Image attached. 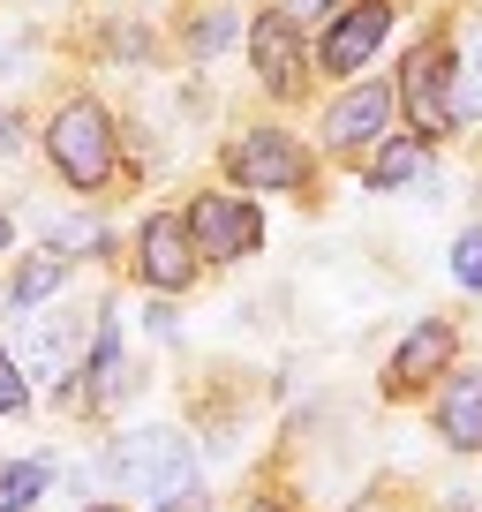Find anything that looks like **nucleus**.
<instances>
[{
	"label": "nucleus",
	"mask_w": 482,
	"mask_h": 512,
	"mask_svg": "<svg viewBox=\"0 0 482 512\" xmlns=\"http://www.w3.org/2000/svg\"><path fill=\"white\" fill-rule=\"evenodd\" d=\"M113 475L129 482L136 497H151L159 512H196L204 482H196V452L181 430H136L113 445Z\"/></svg>",
	"instance_id": "nucleus-1"
},
{
	"label": "nucleus",
	"mask_w": 482,
	"mask_h": 512,
	"mask_svg": "<svg viewBox=\"0 0 482 512\" xmlns=\"http://www.w3.org/2000/svg\"><path fill=\"white\" fill-rule=\"evenodd\" d=\"M46 159L61 166V181L83 189V196L113 181V121H106L98 98H68V106L46 121Z\"/></svg>",
	"instance_id": "nucleus-2"
},
{
	"label": "nucleus",
	"mask_w": 482,
	"mask_h": 512,
	"mask_svg": "<svg viewBox=\"0 0 482 512\" xmlns=\"http://www.w3.org/2000/svg\"><path fill=\"white\" fill-rule=\"evenodd\" d=\"M226 174L257 196H287V189H309L317 166H309L302 136H287V128H241L234 144H226Z\"/></svg>",
	"instance_id": "nucleus-3"
},
{
	"label": "nucleus",
	"mask_w": 482,
	"mask_h": 512,
	"mask_svg": "<svg viewBox=\"0 0 482 512\" xmlns=\"http://www.w3.org/2000/svg\"><path fill=\"white\" fill-rule=\"evenodd\" d=\"M392 106H407V121H415L422 144H437V136L460 128V106H452V46H445V38H430V46L407 53Z\"/></svg>",
	"instance_id": "nucleus-4"
},
{
	"label": "nucleus",
	"mask_w": 482,
	"mask_h": 512,
	"mask_svg": "<svg viewBox=\"0 0 482 512\" xmlns=\"http://www.w3.org/2000/svg\"><path fill=\"white\" fill-rule=\"evenodd\" d=\"M181 226H189V249L211 256V264H234V256H249L264 241V219L249 196H196Z\"/></svg>",
	"instance_id": "nucleus-5"
},
{
	"label": "nucleus",
	"mask_w": 482,
	"mask_h": 512,
	"mask_svg": "<svg viewBox=\"0 0 482 512\" xmlns=\"http://www.w3.org/2000/svg\"><path fill=\"white\" fill-rule=\"evenodd\" d=\"M249 61H257V76H264V91H272V98H294L309 83L302 23H294L287 8H264V16L249 23Z\"/></svg>",
	"instance_id": "nucleus-6"
},
{
	"label": "nucleus",
	"mask_w": 482,
	"mask_h": 512,
	"mask_svg": "<svg viewBox=\"0 0 482 512\" xmlns=\"http://www.w3.org/2000/svg\"><path fill=\"white\" fill-rule=\"evenodd\" d=\"M385 31H392V0H354V8H339L332 31H324V46H317L324 76H362L370 53L385 46Z\"/></svg>",
	"instance_id": "nucleus-7"
},
{
	"label": "nucleus",
	"mask_w": 482,
	"mask_h": 512,
	"mask_svg": "<svg viewBox=\"0 0 482 512\" xmlns=\"http://www.w3.org/2000/svg\"><path fill=\"white\" fill-rule=\"evenodd\" d=\"M385 121H392V83H354V91L332 98V113H324V144L332 151H377L385 144Z\"/></svg>",
	"instance_id": "nucleus-8"
},
{
	"label": "nucleus",
	"mask_w": 482,
	"mask_h": 512,
	"mask_svg": "<svg viewBox=\"0 0 482 512\" xmlns=\"http://www.w3.org/2000/svg\"><path fill=\"white\" fill-rule=\"evenodd\" d=\"M136 272H144L159 294H181V287L196 279V249H189V226H181V211H159V219H144V234H136Z\"/></svg>",
	"instance_id": "nucleus-9"
},
{
	"label": "nucleus",
	"mask_w": 482,
	"mask_h": 512,
	"mask_svg": "<svg viewBox=\"0 0 482 512\" xmlns=\"http://www.w3.org/2000/svg\"><path fill=\"white\" fill-rule=\"evenodd\" d=\"M83 339H91V317H38L23 339V369L31 377H76Z\"/></svg>",
	"instance_id": "nucleus-10"
},
{
	"label": "nucleus",
	"mask_w": 482,
	"mask_h": 512,
	"mask_svg": "<svg viewBox=\"0 0 482 512\" xmlns=\"http://www.w3.org/2000/svg\"><path fill=\"white\" fill-rule=\"evenodd\" d=\"M445 362H452V324H445V317H422L415 332L400 339V354H392L385 384H392V392H415V384H430Z\"/></svg>",
	"instance_id": "nucleus-11"
},
{
	"label": "nucleus",
	"mask_w": 482,
	"mask_h": 512,
	"mask_svg": "<svg viewBox=\"0 0 482 512\" xmlns=\"http://www.w3.org/2000/svg\"><path fill=\"white\" fill-rule=\"evenodd\" d=\"M437 430H445L452 452H482V369L445 384V400H437Z\"/></svg>",
	"instance_id": "nucleus-12"
},
{
	"label": "nucleus",
	"mask_w": 482,
	"mask_h": 512,
	"mask_svg": "<svg viewBox=\"0 0 482 512\" xmlns=\"http://www.w3.org/2000/svg\"><path fill=\"white\" fill-rule=\"evenodd\" d=\"M422 166H430V144H422V136H392V144L370 151L362 181H370V189H400V181H422Z\"/></svg>",
	"instance_id": "nucleus-13"
},
{
	"label": "nucleus",
	"mask_w": 482,
	"mask_h": 512,
	"mask_svg": "<svg viewBox=\"0 0 482 512\" xmlns=\"http://www.w3.org/2000/svg\"><path fill=\"white\" fill-rule=\"evenodd\" d=\"M121 392V324L98 317L91 324V384H83V400H113Z\"/></svg>",
	"instance_id": "nucleus-14"
},
{
	"label": "nucleus",
	"mask_w": 482,
	"mask_h": 512,
	"mask_svg": "<svg viewBox=\"0 0 482 512\" xmlns=\"http://www.w3.org/2000/svg\"><path fill=\"white\" fill-rule=\"evenodd\" d=\"M61 279H68V256H61V249L31 256V264L16 272V287H8V309H38L46 294H61Z\"/></svg>",
	"instance_id": "nucleus-15"
},
{
	"label": "nucleus",
	"mask_w": 482,
	"mask_h": 512,
	"mask_svg": "<svg viewBox=\"0 0 482 512\" xmlns=\"http://www.w3.org/2000/svg\"><path fill=\"white\" fill-rule=\"evenodd\" d=\"M452 106H460V113H475V121H482V31L467 38L460 53H452Z\"/></svg>",
	"instance_id": "nucleus-16"
},
{
	"label": "nucleus",
	"mask_w": 482,
	"mask_h": 512,
	"mask_svg": "<svg viewBox=\"0 0 482 512\" xmlns=\"http://www.w3.org/2000/svg\"><path fill=\"white\" fill-rule=\"evenodd\" d=\"M38 490H46V460H16V467H0V512L38 505Z\"/></svg>",
	"instance_id": "nucleus-17"
},
{
	"label": "nucleus",
	"mask_w": 482,
	"mask_h": 512,
	"mask_svg": "<svg viewBox=\"0 0 482 512\" xmlns=\"http://www.w3.org/2000/svg\"><path fill=\"white\" fill-rule=\"evenodd\" d=\"M452 279L482 294V226H467V234L452 241Z\"/></svg>",
	"instance_id": "nucleus-18"
},
{
	"label": "nucleus",
	"mask_w": 482,
	"mask_h": 512,
	"mask_svg": "<svg viewBox=\"0 0 482 512\" xmlns=\"http://www.w3.org/2000/svg\"><path fill=\"white\" fill-rule=\"evenodd\" d=\"M31 407V384H23V362L0 347V415H23Z\"/></svg>",
	"instance_id": "nucleus-19"
},
{
	"label": "nucleus",
	"mask_w": 482,
	"mask_h": 512,
	"mask_svg": "<svg viewBox=\"0 0 482 512\" xmlns=\"http://www.w3.org/2000/svg\"><path fill=\"white\" fill-rule=\"evenodd\" d=\"M234 31H241V23H234V8H211V16L196 23V31H189V46H196V53H219V46H226Z\"/></svg>",
	"instance_id": "nucleus-20"
},
{
	"label": "nucleus",
	"mask_w": 482,
	"mask_h": 512,
	"mask_svg": "<svg viewBox=\"0 0 482 512\" xmlns=\"http://www.w3.org/2000/svg\"><path fill=\"white\" fill-rule=\"evenodd\" d=\"M53 249H98V226L91 219H61L53 226Z\"/></svg>",
	"instance_id": "nucleus-21"
},
{
	"label": "nucleus",
	"mask_w": 482,
	"mask_h": 512,
	"mask_svg": "<svg viewBox=\"0 0 482 512\" xmlns=\"http://www.w3.org/2000/svg\"><path fill=\"white\" fill-rule=\"evenodd\" d=\"M16 144H23V128H16V113L0 106V151H16Z\"/></svg>",
	"instance_id": "nucleus-22"
},
{
	"label": "nucleus",
	"mask_w": 482,
	"mask_h": 512,
	"mask_svg": "<svg viewBox=\"0 0 482 512\" xmlns=\"http://www.w3.org/2000/svg\"><path fill=\"white\" fill-rule=\"evenodd\" d=\"M324 8H339V0H287V16L302 23V16H324Z\"/></svg>",
	"instance_id": "nucleus-23"
},
{
	"label": "nucleus",
	"mask_w": 482,
	"mask_h": 512,
	"mask_svg": "<svg viewBox=\"0 0 482 512\" xmlns=\"http://www.w3.org/2000/svg\"><path fill=\"white\" fill-rule=\"evenodd\" d=\"M8 234H16V226H8V211H0V249H8Z\"/></svg>",
	"instance_id": "nucleus-24"
},
{
	"label": "nucleus",
	"mask_w": 482,
	"mask_h": 512,
	"mask_svg": "<svg viewBox=\"0 0 482 512\" xmlns=\"http://www.w3.org/2000/svg\"><path fill=\"white\" fill-rule=\"evenodd\" d=\"M249 512H287V505H272V497H264V505H249Z\"/></svg>",
	"instance_id": "nucleus-25"
},
{
	"label": "nucleus",
	"mask_w": 482,
	"mask_h": 512,
	"mask_svg": "<svg viewBox=\"0 0 482 512\" xmlns=\"http://www.w3.org/2000/svg\"><path fill=\"white\" fill-rule=\"evenodd\" d=\"M91 512H121V505H91Z\"/></svg>",
	"instance_id": "nucleus-26"
}]
</instances>
